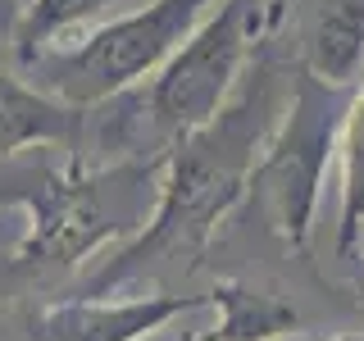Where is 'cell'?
Masks as SVG:
<instances>
[{
    "label": "cell",
    "instance_id": "cell-1",
    "mask_svg": "<svg viewBox=\"0 0 364 341\" xmlns=\"http://www.w3.org/2000/svg\"><path fill=\"white\" fill-rule=\"evenodd\" d=\"M291 96V77H278L273 64H255L232 91V100L205 123L200 132L182 136L159 159L155 210L146 227H136L132 242H123L114 255L91 273L87 296L100 301L109 287L132 282L136 273L187 259L196 264L219 232V223L250 196V178L264 155L273 128L282 123Z\"/></svg>",
    "mask_w": 364,
    "mask_h": 341
},
{
    "label": "cell",
    "instance_id": "cell-2",
    "mask_svg": "<svg viewBox=\"0 0 364 341\" xmlns=\"http://www.w3.org/2000/svg\"><path fill=\"white\" fill-rule=\"evenodd\" d=\"M214 5L219 0H151V5H136L132 14L96 23L73 45H55L23 68L46 96L91 114V105H105L136 82L155 77L210 18Z\"/></svg>",
    "mask_w": 364,
    "mask_h": 341
},
{
    "label": "cell",
    "instance_id": "cell-3",
    "mask_svg": "<svg viewBox=\"0 0 364 341\" xmlns=\"http://www.w3.org/2000/svg\"><path fill=\"white\" fill-rule=\"evenodd\" d=\"M146 187H151V159L114 168H87L68 164L64 173H41L32 187L0 191V200L23 205L28 227L14 246L18 273H64L109 237L128 232L141 219L146 223Z\"/></svg>",
    "mask_w": 364,
    "mask_h": 341
},
{
    "label": "cell",
    "instance_id": "cell-4",
    "mask_svg": "<svg viewBox=\"0 0 364 341\" xmlns=\"http://www.w3.org/2000/svg\"><path fill=\"white\" fill-rule=\"evenodd\" d=\"M287 0H219L210 18L187 37L146 87V119L159 141H182L200 132L242 87L255 64V41L273 28Z\"/></svg>",
    "mask_w": 364,
    "mask_h": 341
},
{
    "label": "cell",
    "instance_id": "cell-5",
    "mask_svg": "<svg viewBox=\"0 0 364 341\" xmlns=\"http://www.w3.org/2000/svg\"><path fill=\"white\" fill-rule=\"evenodd\" d=\"M350 96L337 87H323L318 77L291 73V96L282 109V123L273 128L264 155L250 178V196L259 200L269 227L287 250H305L314 232V210L323 196V173L337 155L341 119Z\"/></svg>",
    "mask_w": 364,
    "mask_h": 341
},
{
    "label": "cell",
    "instance_id": "cell-6",
    "mask_svg": "<svg viewBox=\"0 0 364 341\" xmlns=\"http://www.w3.org/2000/svg\"><path fill=\"white\" fill-rule=\"evenodd\" d=\"M210 310L205 296H141V301H55L28 314V341H141L173 318Z\"/></svg>",
    "mask_w": 364,
    "mask_h": 341
},
{
    "label": "cell",
    "instance_id": "cell-7",
    "mask_svg": "<svg viewBox=\"0 0 364 341\" xmlns=\"http://www.w3.org/2000/svg\"><path fill=\"white\" fill-rule=\"evenodd\" d=\"M87 109L46 96L14 68H0V159L18 151H82Z\"/></svg>",
    "mask_w": 364,
    "mask_h": 341
},
{
    "label": "cell",
    "instance_id": "cell-8",
    "mask_svg": "<svg viewBox=\"0 0 364 341\" xmlns=\"http://www.w3.org/2000/svg\"><path fill=\"white\" fill-rule=\"evenodd\" d=\"M301 73L350 91L364 77V0H323L305 28Z\"/></svg>",
    "mask_w": 364,
    "mask_h": 341
},
{
    "label": "cell",
    "instance_id": "cell-9",
    "mask_svg": "<svg viewBox=\"0 0 364 341\" xmlns=\"http://www.w3.org/2000/svg\"><path fill=\"white\" fill-rule=\"evenodd\" d=\"M210 305L219 310V323L196 332L191 341H278L296 332V323H301V314L287 301L255 291L246 282H232V278L210 287Z\"/></svg>",
    "mask_w": 364,
    "mask_h": 341
},
{
    "label": "cell",
    "instance_id": "cell-10",
    "mask_svg": "<svg viewBox=\"0 0 364 341\" xmlns=\"http://www.w3.org/2000/svg\"><path fill=\"white\" fill-rule=\"evenodd\" d=\"M123 0H28L23 18L9 32V50L18 64H32L37 55L64 45L68 32H91L100 14H109Z\"/></svg>",
    "mask_w": 364,
    "mask_h": 341
},
{
    "label": "cell",
    "instance_id": "cell-11",
    "mask_svg": "<svg viewBox=\"0 0 364 341\" xmlns=\"http://www.w3.org/2000/svg\"><path fill=\"white\" fill-rule=\"evenodd\" d=\"M337 164H341V214H337V255L350 259L364 237V87L350 91L346 119L337 136Z\"/></svg>",
    "mask_w": 364,
    "mask_h": 341
},
{
    "label": "cell",
    "instance_id": "cell-12",
    "mask_svg": "<svg viewBox=\"0 0 364 341\" xmlns=\"http://www.w3.org/2000/svg\"><path fill=\"white\" fill-rule=\"evenodd\" d=\"M23 9H28V0H0V32H14Z\"/></svg>",
    "mask_w": 364,
    "mask_h": 341
},
{
    "label": "cell",
    "instance_id": "cell-13",
    "mask_svg": "<svg viewBox=\"0 0 364 341\" xmlns=\"http://www.w3.org/2000/svg\"><path fill=\"white\" fill-rule=\"evenodd\" d=\"M333 341H364V332H341V337H333Z\"/></svg>",
    "mask_w": 364,
    "mask_h": 341
}]
</instances>
